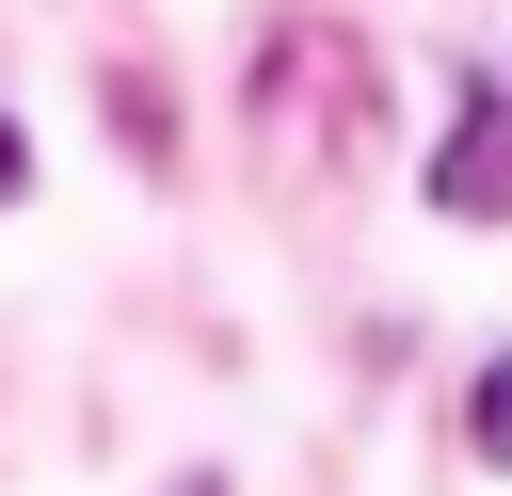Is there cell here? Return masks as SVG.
Instances as JSON below:
<instances>
[{"mask_svg": "<svg viewBox=\"0 0 512 496\" xmlns=\"http://www.w3.org/2000/svg\"><path fill=\"white\" fill-rule=\"evenodd\" d=\"M16 192H32V144H16V128H0V208H16Z\"/></svg>", "mask_w": 512, "mask_h": 496, "instance_id": "3957f363", "label": "cell"}, {"mask_svg": "<svg viewBox=\"0 0 512 496\" xmlns=\"http://www.w3.org/2000/svg\"><path fill=\"white\" fill-rule=\"evenodd\" d=\"M176 496H224V480H176Z\"/></svg>", "mask_w": 512, "mask_h": 496, "instance_id": "277c9868", "label": "cell"}, {"mask_svg": "<svg viewBox=\"0 0 512 496\" xmlns=\"http://www.w3.org/2000/svg\"><path fill=\"white\" fill-rule=\"evenodd\" d=\"M464 448H480V464H512V352L480 368V400H464Z\"/></svg>", "mask_w": 512, "mask_h": 496, "instance_id": "7a4b0ae2", "label": "cell"}, {"mask_svg": "<svg viewBox=\"0 0 512 496\" xmlns=\"http://www.w3.org/2000/svg\"><path fill=\"white\" fill-rule=\"evenodd\" d=\"M432 208H464V224H512V112H496V96H448V144H432Z\"/></svg>", "mask_w": 512, "mask_h": 496, "instance_id": "6da1fadb", "label": "cell"}]
</instances>
